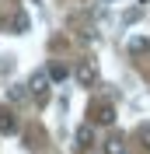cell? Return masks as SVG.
I'll return each mask as SVG.
<instances>
[{"label":"cell","instance_id":"cell-1","mask_svg":"<svg viewBox=\"0 0 150 154\" xmlns=\"http://www.w3.org/2000/svg\"><path fill=\"white\" fill-rule=\"evenodd\" d=\"M25 88H28V95L35 98L38 105H46V102H49V88H52V81H49V70H35V74L28 77V84H25Z\"/></svg>","mask_w":150,"mask_h":154},{"label":"cell","instance_id":"cell-2","mask_svg":"<svg viewBox=\"0 0 150 154\" xmlns=\"http://www.w3.org/2000/svg\"><path fill=\"white\" fill-rule=\"evenodd\" d=\"M74 77H77L80 88H94L98 84V63H94V60H80V67L74 70Z\"/></svg>","mask_w":150,"mask_h":154},{"label":"cell","instance_id":"cell-3","mask_svg":"<svg viewBox=\"0 0 150 154\" xmlns=\"http://www.w3.org/2000/svg\"><path fill=\"white\" fill-rule=\"evenodd\" d=\"M74 147H77L80 154H84V151H91V147H94V126H91V123L77 126V133H74Z\"/></svg>","mask_w":150,"mask_h":154},{"label":"cell","instance_id":"cell-4","mask_svg":"<svg viewBox=\"0 0 150 154\" xmlns=\"http://www.w3.org/2000/svg\"><path fill=\"white\" fill-rule=\"evenodd\" d=\"M91 116H94V123H101V126H112L115 123L112 102H94V105H91Z\"/></svg>","mask_w":150,"mask_h":154},{"label":"cell","instance_id":"cell-5","mask_svg":"<svg viewBox=\"0 0 150 154\" xmlns=\"http://www.w3.org/2000/svg\"><path fill=\"white\" fill-rule=\"evenodd\" d=\"M0 133H4V137L18 133V119H14V112H10V109H0Z\"/></svg>","mask_w":150,"mask_h":154},{"label":"cell","instance_id":"cell-6","mask_svg":"<svg viewBox=\"0 0 150 154\" xmlns=\"http://www.w3.org/2000/svg\"><path fill=\"white\" fill-rule=\"evenodd\" d=\"M101 154H126V140H122V137H108L105 147H101Z\"/></svg>","mask_w":150,"mask_h":154},{"label":"cell","instance_id":"cell-7","mask_svg":"<svg viewBox=\"0 0 150 154\" xmlns=\"http://www.w3.org/2000/svg\"><path fill=\"white\" fill-rule=\"evenodd\" d=\"M129 53H133V56H140V53H150V42H147L143 35H133V38H129Z\"/></svg>","mask_w":150,"mask_h":154},{"label":"cell","instance_id":"cell-8","mask_svg":"<svg viewBox=\"0 0 150 154\" xmlns=\"http://www.w3.org/2000/svg\"><path fill=\"white\" fill-rule=\"evenodd\" d=\"M7 98L14 102V105H18V102H25V98H28V88H25V84H14V88L7 91Z\"/></svg>","mask_w":150,"mask_h":154},{"label":"cell","instance_id":"cell-9","mask_svg":"<svg viewBox=\"0 0 150 154\" xmlns=\"http://www.w3.org/2000/svg\"><path fill=\"white\" fill-rule=\"evenodd\" d=\"M66 74H70V70H66L63 63H56V67H49V81H52V84H59V81H66Z\"/></svg>","mask_w":150,"mask_h":154},{"label":"cell","instance_id":"cell-10","mask_svg":"<svg viewBox=\"0 0 150 154\" xmlns=\"http://www.w3.org/2000/svg\"><path fill=\"white\" fill-rule=\"evenodd\" d=\"M136 140H140L143 147L150 151V123H143V126H136Z\"/></svg>","mask_w":150,"mask_h":154},{"label":"cell","instance_id":"cell-11","mask_svg":"<svg viewBox=\"0 0 150 154\" xmlns=\"http://www.w3.org/2000/svg\"><path fill=\"white\" fill-rule=\"evenodd\" d=\"M14 28H18V32H28V18H25V14H18V18H14Z\"/></svg>","mask_w":150,"mask_h":154}]
</instances>
